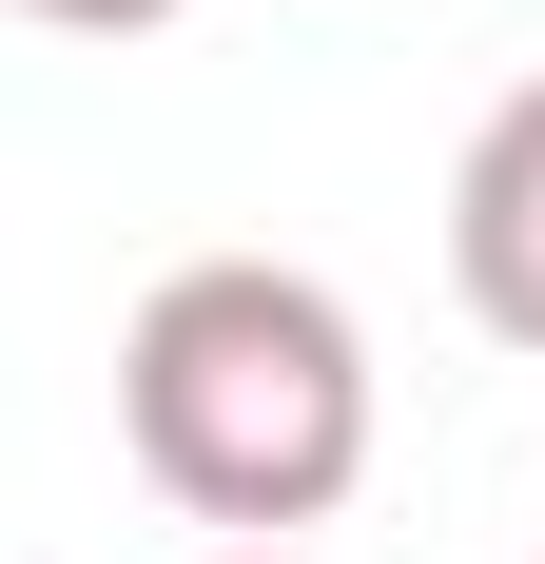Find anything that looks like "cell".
<instances>
[{
    "label": "cell",
    "mask_w": 545,
    "mask_h": 564,
    "mask_svg": "<svg viewBox=\"0 0 545 564\" xmlns=\"http://www.w3.org/2000/svg\"><path fill=\"white\" fill-rule=\"evenodd\" d=\"M117 448L175 525L292 545L371 487V332L292 253H175L117 332Z\"/></svg>",
    "instance_id": "obj_1"
},
{
    "label": "cell",
    "mask_w": 545,
    "mask_h": 564,
    "mask_svg": "<svg viewBox=\"0 0 545 564\" xmlns=\"http://www.w3.org/2000/svg\"><path fill=\"white\" fill-rule=\"evenodd\" d=\"M448 292H468L488 350L545 370V78L488 98V137H468V175H448Z\"/></svg>",
    "instance_id": "obj_2"
},
{
    "label": "cell",
    "mask_w": 545,
    "mask_h": 564,
    "mask_svg": "<svg viewBox=\"0 0 545 564\" xmlns=\"http://www.w3.org/2000/svg\"><path fill=\"white\" fill-rule=\"evenodd\" d=\"M0 20H40V40H157V20H195V0H0Z\"/></svg>",
    "instance_id": "obj_3"
},
{
    "label": "cell",
    "mask_w": 545,
    "mask_h": 564,
    "mask_svg": "<svg viewBox=\"0 0 545 564\" xmlns=\"http://www.w3.org/2000/svg\"><path fill=\"white\" fill-rule=\"evenodd\" d=\"M215 564H312V545H215Z\"/></svg>",
    "instance_id": "obj_4"
},
{
    "label": "cell",
    "mask_w": 545,
    "mask_h": 564,
    "mask_svg": "<svg viewBox=\"0 0 545 564\" xmlns=\"http://www.w3.org/2000/svg\"><path fill=\"white\" fill-rule=\"evenodd\" d=\"M526 564H545V545H526Z\"/></svg>",
    "instance_id": "obj_5"
}]
</instances>
